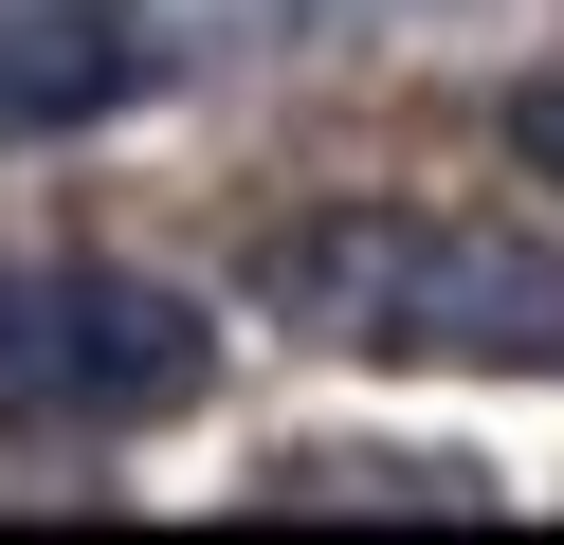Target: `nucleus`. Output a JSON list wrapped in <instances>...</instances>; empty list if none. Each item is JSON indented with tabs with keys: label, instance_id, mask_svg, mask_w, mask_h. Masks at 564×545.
Segmentation results:
<instances>
[{
	"label": "nucleus",
	"instance_id": "f257e3e1",
	"mask_svg": "<svg viewBox=\"0 0 564 545\" xmlns=\"http://www.w3.org/2000/svg\"><path fill=\"white\" fill-rule=\"evenodd\" d=\"M273 346L328 363H491V382H564V237L510 218H437V200H310L237 254Z\"/></svg>",
	"mask_w": 564,
	"mask_h": 545
},
{
	"label": "nucleus",
	"instance_id": "f03ea898",
	"mask_svg": "<svg viewBox=\"0 0 564 545\" xmlns=\"http://www.w3.org/2000/svg\"><path fill=\"white\" fill-rule=\"evenodd\" d=\"M219 382V327L110 254H0V455H110Z\"/></svg>",
	"mask_w": 564,
	"mask_h": 545
},
{
	"label": "nucleus",
	"instance_id": "7ed1b4c3",
	"mask_svg": "<svg viewBox=\"0 0 564 545\" xmlns=\"http://www.w3.org/2000/svg\"><path fill=\"white\" fill-rule=\"evenodd\" d=\"M273 509H491L474 455H273Z\"/></svg>",
	"mask_w": 564,
	"mask_h": 545
},
{
	"label": "nucleus",
	"instance_id": "20e7f679",
	"mask_svg": "<svg viewBox=\"0 0 564 545\" xmlns=\"http://www.w3.org/2000/svg\"><path fill=\"white\" fill-rule=\"evenodd\" d=\"M510 164L564 182V73H528V91H510Z\"/></svg>",
	"mask_w": 564,
	"mask_h": 545
}]
</instances>
